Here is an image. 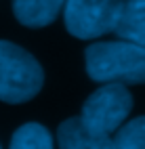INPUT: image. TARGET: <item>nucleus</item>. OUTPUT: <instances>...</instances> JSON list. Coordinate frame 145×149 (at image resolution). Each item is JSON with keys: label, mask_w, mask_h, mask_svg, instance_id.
Segmentation results:
<instances>
[{"label": "nucleus", "mask_w": 145, "mask_h": 149, "mask_svg": "<svg viewBox=\"0 0 145 149\" xmlns=\"http://www.w3.org/2000/svg\"><path fill=\"white\" fill-rule=\"evenodd\" d=\"M86 74L93 82L145 84V46L128 40L93 42L84 51Z\"/></svg>", "instance_id": "obj_1"}, {"label": "nucleus", "mask_w": 145, "mask_h": 149, "mask_svg": "<svg viewBox=\"0 0 145 149\" xmlns=\"http://www.w3.org/2000/svg\"><path fill=\"white\" fill-rule=\"evenodd\" d=\"M44 72L38 59L8 40H0V101L19 105L42 91Z\"/></svg>", "instance_id": "obj_2"}, {"label": "nucleus", "mask_w": 145, "mask_h": 149, "mask_svg": "<svg viewBox=\"0 0 145 149\" xmlns=\"http://www.w3.org/2000/svg\"><path fill=\"white\" fill-rule=\"evenodd\" d=\"M130 111H132V95L126 88V84L105 82L84 101L80 120L93 132L112 136L128 120Z\"/></svg>", "instance_id": "obj_3"}, {"label": "nucleus", "mask_w": 145, "mask_h": 149, "mask_svg": "<svg viewBox=\"0 0 145 149\" xmlns=\"http://www.w3.org/2000/svg\"><path fill=\"white\" fill-rule=\"evenodd\" d=\"M124 0H65V29L78 40H97L112 34L120 19Z\"/></svg>", "instance_id": "obj_4"}, {"label": "nucleus", "mask_w": 145, "mask_h": 149, "mask_svg": "<svg viewBox=\"0 0 145 149\" xmlns=\"http://www.w3.org/2000/svg\"><path fill=\"white\" fill-rule=\"evenodd\" d=\"M59 149H114V139L109 134H99L86 128L78 118H67L57 128Z\"/></svg>", "instance_id": "obj_5"}, {"label": "nucleus", "mask_w": 145, "mask_h": 149, "mask_svg": "<svg viewBox=\"0 0 145 149\" xmlns=\"http://www.w3.org/2000/svg\"><path fill=\"white\" fill-rule=\"evenodd\" d=\"M65 0H13V13L25 27H46L59 17Z\"/></svg>", "instance_id": "obj_6"}, {"label": "nucleus", "mask_w": 145, "mask_h": 149, "mask_svg": "<svg viewBox=\"0 0 145 149\" xmlns=\"http://www.w3.org/2000/svg\"><path fill=\"white\" fill-rule=\"evenodd\" d=\"M114 34L122 40L145 46V0H124Z\"/></svg>", "instance_id": "obj_7"}, {"label": "nucleus", "mask_w": 145, "mask_h": 149, "mask_svg": "<svg viewBox=\"0 0 145 149\" xmlns=\"http://www.w3.org/2000/svg\"><path fill=\"white\" fill-rule=\"evenodd\" d=\"M8 149H53V136L42 124L27 122L13 132Z\"/></svg>", "instance_id": "obj_8"}, {"label": "nucleus", "mask_w": 145, "mask_h": 149, "mask_svg": "<svg viewBox=\"0 0 145 149\" xmlns=\"http://www.w3.org/2000/svg\"><path fill=\"white\" fill-rule=\"evenodd\" d=\"M114 149H145V116L126 120L116 130Z\"/></svg>", "instance_id": "obj_9"}, {"label": "nucleus", "mask_w": 145, "mask_h": 149, "mask_svg": "<svg viewBox=\"0 0 145 149\" xmlns=\"http://www.w3.org/2000/svg\"><path fill=\"white\" fill-rule=\"evenodd\" d=\"M0 149H2V147H0Z\"/></svg>", "instance_id": "obj_10"}]
</instances>
